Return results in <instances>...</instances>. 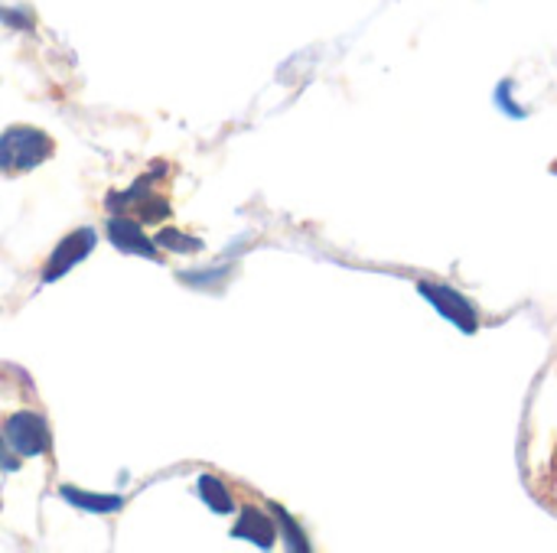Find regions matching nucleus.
<instances>
[{
    "label": "nucleus",
    "mask_w": 557,
    "mask_h": 553,
    "mask_svg": "<svg viewBox=\"0 0 557 553\" xmlns=\"http://www.w3.org/2000/svg\"><path fill=\"white\" fill-rule=\"evenodd\" d=\"M199 495H202V502L215 515H228L232 512V495H228V489L215 476H199Z\"/></svg>",
    "instance_id": "6e6552de"
},
{
    "label": "nucleus",
    "mask_w": 557,
    "mask_h": 553,
    "mask_svg": "<svg viewBox=\"0 0 557 553\" xmlns=\"http://www.w3.org/2000/svg\"><path fill=\"white\" fill-rule=\"evenodd\" d=\"M3 443H7V437L0 433V466H3V469H16V460L7 453V447H3Z\"/></svg>",
    "instance_id": "9d476101"
},
{
    "label": "nucleus",
    "mask_w": 557,
    "mask_h": 553,
    "mask_svg": "<svg viewBox=\"0 0 557 553\" xmlns=\"http://www.w3.org/2000/svg\"><path fill=\"white\" fill-rule=\"evenodd\" d=\"M108 238H111V244H114L117 251H124V254L157 257L153 241L144 235L140 222H137V218H131V215H114V218L108 222Z\"/></svg>",
    "instance_id": "39448f33"
},
{
    "label": "nucleus",
    "mask_w": 557,
    "mask_h": 553,
    "mask_svg": "<svg viewBox=\"0 0 557 553\" xmlns=\"http://www.w3.org/2000/svg\"><path fill=\"white\" fill-rule=\"evenodd\" d=\"M157 244H163L166 251H170V248H176V251H186V254H193V251H199V248H202L196 238H186V235H180L176 228L160 231V235H157Z\"/></svg>",
    "instance_id": "1a4fd4ad"
},
{
    "label": "nucleus",
    "mask_w": 557,
    "mask_h": 553,
    "mask_svg": "<svg viewBox=\"0 0 557 553\" xmlns=\"http://www.w3.org/2000/svg\"><path fill=\"white\" fill-rule=\"evenodd\" d=\"M91 248H95V231H91V228H82V231L65 235V238L59 241V248L52 251V257H49V264H46V271H42V280H46V284L59 280V277H62L65 271H72L82 257H88Z\"/></svg>",
    "instance_id": "20e7f679"
},
{
    "label": "nucleus",
    "mask_w": 557,
    "mask_h": 553,
    "mask_svg": "<svg viewBox=\"0 0 557 553\" xmlns=\"http://www.w3.org/2000/svg\"><path fill=\"white\" fill-rule=\"evenodd\" d=\"M3 437L13 447L16 456H39L49 450V427L39 414L20 411L3 424Z\"/></svg>",
    "instance_id": "f03ea898"
},
{
    "label": "nucleus",
    "mask_w": 557,
    "mask_h": 553,
    "mask_svg": "<svg viewBox=\"0 0 557 553\" xmlns=\"http://www.w3.org/2000/svg\"><path fill=\"white\" fill-rule=\"evenodd\" d=\"M232 538H245V541H251L258 548H271L274 544V525L258 508H245L235 531H232Z\"/></svg>",
    "instance_id": "423d86ee"
},
{
    "label": "nucleus",
    "mask_w": 557,
    "mask_h": 553,
    "mask_svg": "<svg viewBox=\"0 0 557 553\" xmlns=\"http://www.w3.org/2000/svg\"><path fill=\"white\" fill-rule=\"evenodd\" d=\"M52 156V140L36 127H10L0 134V173L16 176Z\"/></svg>",
    "instance_id": "f257e3e1"
},
{
    "label": "nucleus",
    "mask_w": 557,
    "mask_h": 553,
    "mask_svg": "<svg viewBox=\"0 0 557 553\" xmlns=\"http://www.w3.org/2000/svg\"><path fill=\"white\" fill-rule=\"evenodd\" d=\"M150 179H153V176H144V179H140L137 186H131L124 196H111V209L121 212V215H131V218H137V222H147V225L166 218V215H170V205H166L163 196L150 192Z\"/></svg>",
    "instance_id": "7ed1b4c3"
},
{
    "label": "nucleus",
    "mask_w": 557,
    "mask_h": 553,
    "mask_svg": "<svg viewBox=\"0 0 557 553\" xmlns=\"http://www.w3.org/2000/svg\"><path fill=\"white\" fill-rule=\"evenodd\" d=\"M65 502H72L75 508L82 512H95V515H108V512H117L124 502L117 495H88V492H75V489H62Z\"/></svg>",
    "instance_id": "0eeeda50"
}]
</instances>
